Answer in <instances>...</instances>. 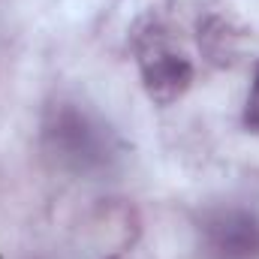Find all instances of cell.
<instances>
[{
	"label": "cell",
	"instance_id": "6da1fadb",
	"mask_svg": "<svg viewBox=\"0 0 259 259\" xmlns=\"http://www.w3.org/2000/svg\"><path fill=\"white\" fill-rule=\"evenodd\" d=\"M46 157L72 175L106 172L115 160V136L100 118L75 103H55L42 118Z\"/></svg>",
	"mask_w": 259,
	"mask_h": 259
},
{
	"label": "cell",
	"instance_id": "7a4b0ae2",
	"mask_svg": "<svg viewBox=\"0 0 259 259\" xmlns=\"http://www.w3.org/2000/svg\"><path fill=\"white\" fill-rule=\"evenodd\" d=\"M130 49L136 55L145 94L157 106H172V103H178L190 91V84H193V64L175 46L172 30H169V24L160 15L148 12V15H142L133 24Z\"/></svg>",
	"mask_w": 259,
	"mask_h": 259
},
{
	"label": "cell",
	"instance_id": "3957f363",
	"mask_svg": "<svg viewBox=\"0 0 259 259\" xmlns=\"http://www.w3.org/2000/svg\"><path fill=\"white\" fill-rule=\"evenodd\" d=\"M202 238L211 259H259V217L244 208H223L205 217Z\"/></svg>",
	"mask_w": 259,
	"mask_h": 259
},
{
	"label": "cell",
	"instance_id": "277c9868",
	"mask_svg": "<svg viewBox=\"0 0 259 259\" xmlns=\"http://www.w3.org/2000/svg\"><path fill=\"white\" fill-rule=\"evenodd\" d=\"M232 39H235V36H232L229 24H226L223 18L208 15V18L199 21V46H202V52L208 55L211 64L226 66L232 61V55H235V42H232Z\"/></svg>",
	"mask_w": 259,
	"mask_h": 259
},
{
	"label": "cell",
	"instance_id": "5b68a950",
	"mask_svg": "<svg viewBox=\"0 0 259 259\" xmlns=\"http://www.w3.org/2000/svg\"><path fill=\"white\" fill-rule=\"evenodd\" d=\"M244 127L250 133H259V64L253 69V81H250V91L244 100Z\"/></svg>",
	"mask_w": 259,
	"mask_h": 259
}]
</instances>
